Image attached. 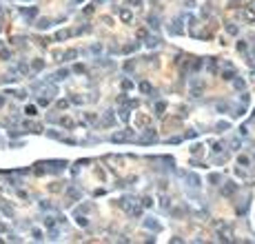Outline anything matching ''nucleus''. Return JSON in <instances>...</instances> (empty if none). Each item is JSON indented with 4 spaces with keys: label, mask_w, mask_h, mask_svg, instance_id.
<instances>
[{
    "label": "nucleus",
    "mask_w": 255,
    "mask_h": 244,
    "mask_svg": "<svg viewBox=\"0 0 255 244\" xmlns=\"http://www.w3.org/2000/svg\"><path fill=\"white\" fill-rule=\"evenodd\" d=\"M189 89H191V95H193V98H200V95L204 93V82L197 80V78H191V80H189Z\"/></svg>",
    "instance_id": "obj_1"
},
{
    "label": "nucleus",
    "mask_w": 255,
    "mask_h": 244,
    "mask_svg": "<svg viewBox=\"0 0 255 244\" xmlns=\"http://www.w3.org/2000/svg\"><path fill=\"white\" fill-rule=\"evenodd\" d=\"M169 33H173V36H182L184 33V29H182V18H175L169 24Z\"/></svg>",
    "instance_id": "obj_2"
},
{
    "label": "nucleus",
    "mask_w": 255,
    "mask_h": 244,
    "mask_svg": "<svg viewBox=\"0 0 255 244\" xmlns=\"http://www.w3.org/2000/svg\"><path fill=\"white\" fill-rule=\"evenodd\" d=\"M102 127H113L115 125V118H113V111H107L105 113V118H102V122H100Z\"/></svg>",
    "instance_id": "obj_3"
},
{
    "label": "nucleus",
    "mask_w": 255,
    "mask_h": 244,
    "mask_svg": "<svg viewBox=\"0 0 255 244\" xmlns=\"http://www.w3.org/2000/svg\"><path fill=\"white\" fill-rule=\"evenodd\" d=\"M224 67H226V71H222V78H224V80H233V78H235V69H233L231 64H224Z\"/></svg>",
    "instance_id": "obj_4"
},
{
    "label": "nucleus",
    "mask_w": 255,
    "mask_h": 244,
    "mask_svg": "<svg viewBox=\"0 0 255 244\" xmlns=\"http://www.w3.org/2000/svg\"><path fill=\"white\" fill-rule=\"evenodd\" d=\"M144 226H146V229H153V231H160V222H156L153 217H146V220H144Z\"/></svg>",
    "instance_id": "obj_5"
},
{
    "label": "nucleus",
    "mask_w": 255,
    "mask_h": 244,
    "mask_svg": "<svg viewBox=\"0 0 255 244\" xmlns=\"http://www.w3.org/2000/svg\"><path fill=\"white\" fill-rule=\"evenodd\" d=\"M64 78H69V69H60L51 76V80H64Z\"/></svg>",
    "instance_id": "obj_6"
},
{
    "label": "nucleus",
    "mask_w": 255,
    "mask_h": 244,
    "mask_svg": "<svg viewBox=\"0 0 255 244\" xmlns=\"http://www.w3.org/2000/svg\"><path fill=\"white\" fill-rule=\"evenodd\" d=\"M233 87H235L237 91H244V89H246V82H244V78H237V76H235V78H233Z\"/></svg>",
    "instance_id": "obj_7"
},
{
    "label": "nucleus",
    "mask_w": 255,
    "mask_h": 244,
    "mask_svg": "<svg viewBox=\"0 0 255 244\" xmlns=\"http://www.w3.org/2000/svg\"><path fill=\"white\" fill-rule=\"evenodd\" d=\"M186 180H191V182H193L191 186H195V189H200V186H202V180H200L195 173H186Z\"/></svg>",
    "instance_id": "obj_8"
},
{
    "label": "nucleus",
    "mask_w": 255,
    "mask_h": 244,
    "mask_svg": "<svg viewBox=\"0 0 255 244\" xmlns=\"http://www.w3.org/2000/svg\"><path fill=\"white\" fill-rule=\"evenodd\" d=\"M131 18H133V13L129 9H120V20L122 22H131Z\"/></svg>",
    "instance_id": "obj_9"
},
{
    "label": "nucleus",
    "mask_w": 255,
    "mask_h": 244,
    "mask_svg": "<svg viewBox=\"0 0 255 244\" xmlns=\"http://www.w3.org/2000/svg\"><path fill=\"white\" fill-rule=\"evenodd\" d=\"M160 44V38H156V36H146V47L149 49H156Z\"/></svg>",
    "instance_id": "obj_10"
},
{
    "label": "nucleus",
    "mask_w": 255,
    "mask_h": 244,
    "mask_svg": "<svg viewBox=\"0 0 255 244\" xmlns=\"http://www.w3.org/2000/svg\"><path fill=\"white\" fill-rule=\"evenodd\" d=\"M235 189H237V184L226 182V186H222V193H224V195H231V193H235Z\"/></svg>",
    "instance_id": "obj_11"
},
{
    "label": "nucleus",
    "mask_w": 255,
    "mask_h": 244,
    "mask_svg": "<svg viewBox=\"0 0 255 244\" xmlns=\"http://www.w3.org/2000/svg\"><path fill=\"white\" fill-rule=\"evenodd\" d=\"M226 33H231V36H237V33H240V27H237L235 22H228V24H226Z\"/></svg>",
    "instance_id": "obj_12"
},
{
    "label": "nucleus",
    "mask_w": 255,
    "mask_h": 244,
    "mask_svg": "<svg viewBox=\"0 0 255 244\" xmlns=\"http://www.w3.org/2000/svg\"><path fill=\"white\" fill-rule=\"evenodd\" d=\"M217 111L220 113H231L233 109H231V104H228V102H217Z\"/></svg>",
    "instance_id": "obj_13"
},
{
    "label": "nucleus",
    "mask_w": 255,
    "mask_h": 244,
    "mask_svg": "<svg viewBox=\"0 0 255 244\" xmlns=\"http://www.w3.org/2000/svg\"><path fill=\"white\" fill-rule=\"evenodd\" d=\"M89 53H91V56H100V53H102V47H100V44H91V47H89Z\"/></svg>",
    "instance_id": "obj_14"
},
{
    "label": "nucleus",
    "mask_w": 255,
    "mask_h": 244,
    "mask_svg": "<svg viewBox=\"0 0 255 244\" xmlns=\"http://www.w3.org/2000/svg\"><path fill=\"white\" fill-rule=\"evenodd\" d=\"M149 27H151V29H158V27H160L158 16H151V18H149Z\"/></svg>",
    "instance_id": "obj_15"
},
{
    "label": "nucleus",
    "mask_w": 255,
    "mask_h": 244,
    "mask_svg": "<svg viewBox=\"0 0 255 244\" xmlns=\"http://www.w3.org/2000/svg\"><path fill=\"white\" fill-rule=\"evenodd\" d=\"M36 27H38V29H49V27H51V20H44V18H42V20H38Z\"/></svg>",
    "instance_id": "obj_16"
},
{
    "label": "nucleus",
    "mask_w": 255,
    "mask_h": 244,
    "mask_svg": "<svg viewBox=\"0 0 255 244\" xmlns=\"http://www.w3.org/2000/svg\"><path fill=\"white\" fill-rule=\"evenodd\" d=\"M73 58H78V51H75V49H69V51H64V60H73Z\"/></svg>",
    "instance_id": "obj_17"
},
{
    "label": "nucleus",
    "mask_w": 255,
    "mask_h": 244,
    "mask_svg": "<svg viewBox=\"0 0 255 244\" xmlns=\"http://www.w3.org/2000/svg\"><path fill=\"white\" fill-rule=\"evenodd\" d=\"M138 47H140L138 42H135V44H126V47H124V53H133V51H138Z\"/></svg>",
    "instance_id": "obj_18"
},
{
    "label": "nucleus",
    "mask_w": 255,
    "mask_h": 244,
    "mask_svg": "<svg viewBox=\"0 0 255 244\" xmlns=\"http://www.w3.org/2000/svg\"><path fill=\"white\" fill-rule=\"evenodd\" d=\"M140 91H142V93H151L153 89H151V84H149V82H140Z\"/></svg>",
    "instance_id": "obj_19"
},
{
    "label": "nucleus",
    "mask_w": 255,
    "mask_h": 244,
    "mask_svg": "<svg viewBox=\"0 0 255 244\" xmlns=\"http://www.w3.org/2000/svg\"><path fill=\"white\" fill-rule=\"evenodd\" d=\"M220 180H222V175H220V173H211V175H209V182H211V184H217Z\"/></svg>",
    "instance_id": "obj_20"
},
{
    "label": "nucleus",
    "mask_w": 255,
    "mask_h": 244,
    "mask_svg": "<svg viewBox=\"0 0 255 244\" xmlns=\"http://www.w3.org/2000/svg\"><path fill=\"white\" fill-rule=\"evenodd\" d=\"M156 140H158V138H156V133H146V135L142 138V142H146V144H149V142H156Z\"/></svg>",
    "instance_id": "obj_21"
},
{
    "label": "nucleus",
    "mask_w": 255,
    "mask_h": 244,
    "mask_svg": "<svg viewBox=\"0 0 255 244\" xmlns=\"http://www.w3.org/2000/svg\"><path fill=\"white\" fill-rule=\"evenodd\" d=\"M44 226H47V229H54V226H56V217H47V220H44Z\"/></svg>",
    "instance_id": "obj_22"
},
{
    "label": "nucleus",
    "mask_w": 255,
    "mask_h": 244,
    "mask_svg": "<svg viewBox=\"0 0 255 244\" xmlns=\"http://www.w3.org/2000/svg\"><path fill=\"white\" fill-rule=\"evenodd\" d=\"M142 206H144V209H151V206H153V200L149 198V195H146V198H142Z\"/></svg>",
    "instance_id": "obj_23"
},
{
    "label": "nucleus",
    "mask_w": 255,
    "mask_h": 244,
    "mask_svg": "<svg viewBox=\"0 0 255 244\" xmlns=\"http://www.w3.org/2000/svg\"><path fill=\"white\" fill-rule=\"evenodd\" d=\"M31 67H33V71H42V69H44V62H42V60H36Z\"/></svg>",
    "instance_id": "obj_24"
},
{
    "label": "nucleus",
    "mask_w": 255,
    "mask_h": 244,
    "mask_svg": "<svg viewBox=\"0 0 255 244\" xmlns=\"http://www.w3.org/2000/svg\"><path fill=\"white\" fill-rule=\"evenodd\" d=\"M237 162H240V166H248V164H251V160H248L246 155H240V158H237Z\"/></svg>",
    "instance_id": "obj_25"
},
{
    "label": "nucleus",
    "mask_w": 255,
    "mask_h": 244,
    "mask_svg": "<svg viewBox=\"0 0 255 244\" xmlns=\"http://www.w3.org/2000/svg\"><path fill=\"white\" fill-rule=\"evenodd\" d=\"M129 118H131V115H129V111H126V109L120 111V120H122V122H129Z\"/></svg>",
    "instance_id": "obj_26"
},
{
    "label": "nucleus",
    "mask_w": 255,
    "mask_h": 244,
    "mask_svg": "<svg viewBox=\"0 0 255 244\" xmlns=\"http://www.w3.org/2000/svg\"><path fill=\"white\" fill-rule=\"evenodd\" d=\"M47 135H49V138H54V140H62V135H60L58 131H54V129H51V131H47Z\"/></svg>",
    "instance_id": "obj_27"
},
{
    "label": "nucleus",
    "mask_w": 255,
    "mask_h": 244,
    "mask_svg": "<svg viewBox=\"0 0 255 244\" xmlns=\"http://www.w3.org/2000/svg\"><path fill=\"white\" fill-rule=\"evenodd\" d=\"M215 129H217V131H226V129H228V122H217Z\"/></svg>",
    "instance_id": "obj_28"
},
{
    "label": "nucleus",
    "mask_w": 255,
    "mask_h": 244,
    "mask_svg": "<svg viewBox=\"0 0 255 244\" xmlns=\"http://www.w3.org/2000/svg\"><path fill=\"white\" fill-rule=\"evenodd\" d=\"M22 13H24V16H29V18H33V16H36L38 11H36V7H31V9H24Z\"/></svg>",
    "instance_id": "obj_29"
},
{
    "label": "nucleus",
    "mask_w": 255,
    "mask_h": 244,
    "mask_svg": "<svg viewBox=\"0 0 255 244\" xmlns=\"http://www.w3.org/2000/svg\"><path fill=\"white\" fill-rule=\"evenodd\" d=\"M164 109H166V104H164V102H158V104H156V111H158V115H160V113H164Z\"/></svg>",
    "instance_id": "obj_30"
},
{
    "label": "nucleus",
    "mask_w": 255,
    "mask_h": 244,
    "mask_svg": "<svg viewBox=\"0 0 255 244\" xmlns=\"http://www.w3.org/2000/svg\"><path fill=\"white\" fill-rule=\"evenodd\" d=\"M33 240H44V235H42V231H38V229H33Z\"/></svg>",
    "instance_id": "obj_31"
},
{
    "label": "nucleus",
    "mask_w": 255,
    "mask_h": 244,
    "mask_svg": "<svg viewBox=\"0 0 255 244\" xmlns=\"http://www.w3.org/2000/svg\"><path fill=\"white\" fill-rule=\"evenodd\" d=\"M49 102H51V98H47V95L44 98H38V104H42V107H47Z\"/></svg>",
    "instance_id": "obj_32"
},
{
    "label": "nucleus",
    "mask_w": 255,
    "mask_h": 244,
    "mask_svg": "<svg viewBox=\"0 0 255 244\" xmlns=\"http://www.w3.org/2000/svg\"><path fill=\"white\" fill-rule=\"evenodd\" d=\"M133 69H135V64H133V60H129V62H126V64H124V71H129V73H131Z\"/></svg>",
    "instance_id": "obj_33"
},
{
    "label": "nucleus",
    "mask_w": 255,
    "mask_h": 244,
    "mask_svg": "<svg viewBox=\"0 0 255 244\" xmlns=\"http://www.w3.org/2000/svg\"><path fill=\"white\" fill-rule=\"evenodd\" d=\"M24 113H27V115H36V107H31V104H29L27 109H24Z\"/></svg>",
    "instance_id": "obj_34"
},
{
    "label": "nucleus",
    "mask_w": 255,
    "mask_h": 244,
    "mask_svg": "<svg viewBox=\"0 0 255 244\" xmlns=\"http://www.w3.org/2000/svg\"><path fill=\"white\" fill-rule=\"evenodd\" d=\"M240 100H242V104L246 107V104H248V93H242V95H240Z\"/></svg>",
    "instance_id": "obj_35"
},
{
    "label": "nucleus",
    "mask_w": 255,
    "mask_h": 244,
    "mask_svg": "<svg viewBox=\"0 0 255 244\" xmlns=\"http://www.w3.org/2000/svg\"><path fill=\"white\" fill-rule=\"evenodd\" d=\"M78 224H80V226H87L89 222H87V217H82V215H78Z\"/></svg>",
    "instance_id": "obj_36"
},
{
    "label": "nucleus",
    "mask_w": 255,
    "mask_h": 244,
    "mask_svg": "<svg viewBox=\"0 0 255 244\" xmlns=\"http://www.w3.org/2000/svg\"><path fill=\"white\" fill-rule=\"evenodd\" d=\"M244 18H246V20H255V13H253V11H244Z\"/></svg>",
    "instance_id": "obj_37"
},
{
    "label": "nucleus",
    "mask_w": 255,
    "mask_h": 244,
    "mask_svg": "<svg viewBox=\"0 0 255 244\" xmlns=\"http://www.w3.org/2000/svg\"><path fill=\"white\" fill-rule=\"evenodd\" d=\"M122 87H124V89H131L133 82H131V80H122Z\"/></svg>",
    "instance_id": "obj_38"
},
{
    "label": "nucleus",
    "mask_w": 255,
    "mask_h": 244,
    "mask_svg": "<svg viewBox=\"0 0 255 244\" xmlns=\"http://www.w3.org/2000/svg\"><path fill=\"white\" fill-rule=\"evenodd\" d=\"M237 49H240V51H246V42L240 40V42H237Z\"/></svg>",
    "instance_id": "obj_39"
},
{
    "label": "nucleus",
    "mask_w": 255,
    "mask_h": 244,
    "mask_svg": "<svg viewBox=\"0 0 255 244\" xmlns=\"http://www.w3.org/2000/svg\"><path fill=\"white\" fill-rule=\"evenodd\" d=\"M71 102H73V104H80V102H82V98H78V95H73V98H71Z\"/></svg>",
    "instance_id": "obj_40"
},
{
    "label": "nucleus",
    "mask_w": 255,
    "mask_h": 244,
    "mask_svg": "<svg viewBox=\"0 0 255 244\" xmlns=\"http://www.w3.org/2000/svg\"><path fill=\"white\" fill-rule=\"evenodd\" d=\"M200 151H202V146H200V144H195L193 149H191V153H200Z\"/></svg>",
    "instance_id": "obj_41"
},
{
    "label": "nucleus",
    "mask_w": 255,
    "mask_h": 244,
    "mask_svg": "<svg viewBox=\"0 0 255 244\" xmlns=\"http://www.w3.org/2000/svg\"><path fill=\"white\" fill-rule=\"evenodd\" d=\"M87 122H95V115L93 113H87Z\"/></svg>",
    "instance_id": "obj_42"
},
{
    "label": "nucleus",
    "mask_w": 255,
    "mask_h": 244,
    "mask_svg": "<svg viewBox=\"0 0 255 244\" xmlns=\"http://www.w3.org/2000/svg\"><path fill=\"white\" fill-rule=\"evenodd\" d=\"M186 138H197V131H186Z\"/></svg>",
    "instance_id": "obj_43"
},
{
    "label": "nucleus",
    "mask_w": 255,
    "mask_h": 244,
    "mask_svg": "<svg viewBox=\"0 0 255 244\" xmlns=\"http://www.w3.org/2000/svg\"><path fill=\"white\" fill-rule=\"evenodd\" d=\"M131 5H142V0H129Z\"/></svg>",
    "instance_id": "obj_44"
},
{
    "label": "nucleus",
    "mask_w": 255,
    "mask_h": 244,
    "mask_svg": "<svg viewBox=\"0 0 255 244\" xmlns=\"http://www.w3.org/2000/svg\"><path fill=\"white\" fill-rule=\"evenodd\" d=\"M98 3H107V0H98Z\"/></svg>",
    "instance_id": "obj_45"
}]
</instances>
